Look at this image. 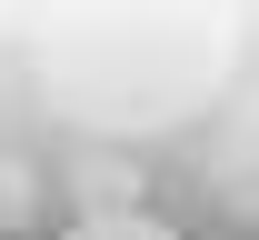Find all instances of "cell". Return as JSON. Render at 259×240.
Returning a JSON list of instances; mask_svg holds the SVG:
<instances>
[{
  "label": "cell",
  "mask_w": 259,
  "mask_h": 240,
  "mask_svg": "<svg viewBox=\"0 0 259 240\" xmlns=\"http://www.w3.org/2000/svg\"><path fill=\"white\" fill-rule=\"evenodd\" d=\"M70 240H180V230L150 210H90V220H70Z\"/></svg>",
  "instance_id": "6da1fadb"
}]
</instances>
